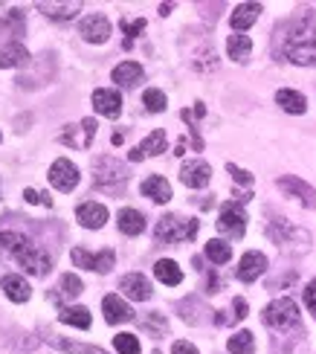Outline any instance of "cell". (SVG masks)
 I'll return each instance as SVG.
<instances>
[{
    "label": "cell",
    "instance_id": "26",
    "mask_svg": "<svg viewBox=\"0 0 316 354\" xmlns=\"http://www.w3.org/2000/svg\"><path fill=\"white\" fill-rule=\"evenodd\" d=\"M29 62V53L24 44H6V47H0V70H9V67H21Z\"/></svg>",
    "mask_w": 316,
    "mask_h": 354
},
{
    "label": "cell",
    "instance_id": "28",
    "mask_svg": "<svg viewBox=\"0 0 316 354\" xmlns=\"http://www.w3.org/2000/svg\"><path fill=\"white\" fill-rule=\"evenodd\" d=\"M58 319L64 322V326H73V328H90V311L87 308H82V305H67V308H62V314H58Z\"/></svg>",
    "mask_w": 316,
    "mask_h": 354
},
{
    "label": "cell",
    "instance_id": "4",
    "mask_svg": "<svg viewBox=\"0 0 316 354\" xmlns=\"http://www.w3.org/2000/svg\"><path fill=\"white\" fill-rule=\"evenodd\" d=\"M267 235H270V241L279 244V247L308 250V244H310V235H308L305 230L288 224L284 218H273V221H270V224H267Z\"/></svg>",
    "mask_w": 316,
    "mask_h": 354
},
{
    "label": "cell",
    "instance_id": "22",
    "mask_svg": "<svg viewBox=\"0 0 316 354\" xmlns=\"http://www.w3.org/2000/svg\"><path fill=\"white\" fill-rule=\"evenodd\" d=\"M111 79H113L119 87H133L137 82H142V64H137V62H122V64H116L113 73H111Z\"/></svg>",
    "mask_w": 316,
    "mask_h": 354
},
{
    "label": "cell",
    "instance_id": "5",
    "mask_svg": "<svg viewBox=\"0 0 316 354\" xmlns=\"http://www.w3.org/2000/svg\"><path fill=\"white\" fill-rule=\"evenodd\" d=\"M73 264L76 268H84V270H96V273H111L113 264H116V253L113 250H102V253H87L84 247H76L70 253Z\"/></svg>",
    "mask_w": 316,
    "mask_h": 354
},
{
    "label": "cell",
    "instance_id": "38",
    "mask_svg": "<svg viewBox=\"0 0 316 354\" xmlns=\"http://www.w3.org/2000/svg\"><path fill=\"white\" fill-rule=\"evenodd\" d=\"M145 328H151L154 334H165V328H169V322H165V317L162 314H151L145 319Z\"/></svg>",
    "mask_w": 316,
    "mask_h": 354
},
{
    "label": "cell",
    "instance_id": "23",
    "mask_svg": "<svg viewBox=\"0 0 316 354\" xmlns=\"http://www.w3.org/2000/svg\"><path fill=\"white\" fill-rule=\"evenodd\" d=\"M38 9L47 15V18H53V21H73L82 12V3H55V0H50V3H47V0H41Z\"/></svg>",
    "mask_w": 316,
    "mask_h": 354
},
{
    "label": "cell",
    "instance_id": "25",
    "mask_svg": "<svg viewBox=\"0 0 316 354\" xmlns=\"http://www.w3.org/2000/svg\"><path fill=\"white\" fill-rule=\"evenodd\" d=\"M154 276L160 279L162 285H169V288H177L180 282H183V270H180V264L171 261V259H160L154 264Z\"/></svg>",
    "mask_w": 316,
    "mask_h": 354
},
{
    "label": "cell",
    "instance_id": "20",
    "mask_svg": "<svg viewBox=\"0 0 316 354\" xmlns=\"http://www.w3.org/2000/svg\"><path fill=\"white\" fill-rule=\"evenodd\" d=\"M142 195L151 198L154 203H169L171 201V186H169L165 177L151 174V177H145V180H142Z\"/></svg>",
    "mask_w": 316,
    "mask_h": 354
},
{
    "label": "cell",
    "instance_id": "27",
    "mask_svg": "<svg viewBox=\"0 0 316 354\" xmlns=\"http://www.w3.org/2000/svg\"><path fill=\"white\" fill-rule=\"evenodd\" d=\"M276 102H279V108L288 111V113H305L308 111V99L299 91H290V87H281L276 93Z\"/></svg>",
    "mask_w": 316,
    "mask_h": 354
},
{
    "label": "cell",
    "instance_id": "31",
    "mask_svg": "<svg viewBox=\"0 0 316 354\" xmlns=\"http://www.w3.org/2000/svg\"><path fill=\"white\" fill-rule=\"evenodd\" d=\"M82 290H84L82 279H79V276H73V273H64V276H62V285H58V293H53V302H62V297L76 299Z\"/></svg>",
    "mask_w": 316,
    "mask_h": 354
},
{
    "label": "cell",
    "instance_id": "37",
    "mask_svg": "<svg viewBox=\"0 0 316 354\" xmlns=\"http://www.w3.org/2000/svg\"><path fill=\"white\" fill-rule=\"evenodd\" d=\"M142 29H145V18H137V21H122V32L128 35V38H125V47H131L133 38H137V35L142 32Z\"/></svg>",
    "mask_w": 316,
    "mask_h": 354
},
{
    "label": "cell",
    "instance_id": "34",
    "mask_svg": "<svg viewBox=\"0 0 316 354\" xmlns=\"http://www.w3.org/2000/svg\"><path fill=\"white\" fill-rule=\"evenodd\" d=\"M206 259L212 264H227L232 259V247L227 241H221V239H212L206 244Z\"/></svg>",
    "mask_w": 316,
    "mask_h": 354
},
{
    "label": "cell",
    "instance_id": "7",
    "mask_svg": "<svg viewBox=\"0 0 316 354\" xmlns=\"http://www.w3.org/2000/svg\"><path fill=\"white\" fill-rule=\"evenodd\" d=\"M93 180H96V186L125 183L128 180V169H125V163H119L116 157H99L93 163Z\"/></svg>",
    "mask_w": 316,
    "mask_h": 354
},
{
    "label": "cell",
    "instance_id": "13",
    "mask_svg": "<svg viewBox=\"0 0 316 354\" xmlns=\"http://www.w3.org/2000/svg\"><path fill=\"white\" fill-rule=\"evenodd\" d=\"M264 270H267V256L259 253V250H250V253L241 256L235 276L241 279V282H255V279H259Z\"/></svg>",
    "mask_w": 316,
    "mask_h": 354
},
{
    "label": "cell",
    "instance_id": "6",
    "mask_svg": "<svg viewBox=\"0 0 316 354\" xmlns=\"http://www.w3.org/2000/svg\"><path fill=\"white\" fill-rule=\"evenodd\" d=\"M96 131H99V125H96V120H82L79 125H67L62 134H58V140H62L64 145H70V149H90L93 145V140H96Z\"/></svg>",
    "mask_w": 316,
    "mask_h": 354
},
{
    "label": "cell",
    "instance_id": "10",
    "mask_svg": "<svg viewBox=\"0 0 316 354\" xmlns=\"http://www.w3.org/2000/svg\"><path fill=\"white\" fill-rule=\"evenodd\" d=\"M218 230L223 235H230V239H241V235L247 232V215L241 212L235 203H227L218 215Z\"/></svg>",
    "mask_w": 316,
    "mask_h": 354
},
{
    "label": "cell",
    "instance_id": "40",
    "mask_svg": "<svg viewBox=\"0 0 316 354\" xmlns=\"http://www.w3.org/2000/svg\"><path fill=\"white\" fill-rule=\"evenodd\" d=\"M305 305L310 308V314H316V279L305 288Z\"/></svg>",
    "mask_w": 316,
    "mask_h": 354
},
{
    "label": "cell",
    "instance_id": "41",
    "mask_svg": "<svg viewBox=\"0 0 316 354\" xmlns=\"http://www.w3.org/2000/svg\"><path fill=\"white\" fill-rule=\"evenodd\" d=\"M171 354H201V351L194 348L192 343H186V340H177V343L171 346Z\"/></svg>",
    "mask_w": 316,
    "mask_h": 354
},
{
    "label": "cell",
    "instance_id": "11",
    "mask_svg": "<svg viewBox=\"0 0 316 354\" xmlns=\"http://www.w3.org/2000/svg\"><path fill=\"white\" fill-rule=\"evenodd\" d=\"M79 35L87 44H104L111 38V21L104 15H87V18L79 24Z\"/></svg>",
    "mask_w": 316,
    "mask_h": 354
},
{
    "label": "cell",
    "instance_id": "9",
    "mask_svg": "<svg viewBox=\"0 0 316 354\" xmlns=\"http://www.w3.org/2000/svg\"><path fill=\"white\" fill-rule=\"evenodd\" d=\"M276 186H279L281 192H288L290 198L302 201L308 209H313V206H316V189H313L310 183H305L302 177H296V174H281L279 180H276Z\"/></svg>",
    "mask_w": 316,
    "mask_h": 354
},
{
    "label": "cell",
    "instance_id": "17",
    "mask_svg": "<svg viewBox=\"0 0 316 354\" xmlns=\"http://www.w3.org/2000/svg\"><path fill=\"white\" fill-rule=\"evenodd\" d=\"M76 221L84 230H99V227H104V221H108V209L96 201H87L76 209Z\"/></svg>",
    "mask_w": 316,
    "mask_h": 354
},
{
    "label": "cell",
    "instance_id": "24",
    "mask_svg": "<svg viewBox=\"0 0 316 354\" xmlns=\"http://www.w3.org/2000/svg\"><path fill=\"white\" fill-rule=\"evenodd\" d=\"M116 224H119V232H125L133 239V235H140L145 230V215L137 212V209H119Z\"/></svg>",
    "mask_w": 316,
    "mask_h": 354
},
{
    "label": "cell",
    "instance_id": "1",
    "mask_svg": "<svg viewBox=\"0 0 316 354\" xmlns=\"http://www.w3.org/2000/svg\"><path fill=\"white\" fill-rule=\"evenodd\" d=\"M276 53L293 64H316V12L305 9L279 29Z\"/></svg>",
    "mask_w": 316,
    "mask_h": 354
},
{
    "label": "cell",
    "instance_id": "8",
    "mask_svg": "<svg viewBox=\"0 0 316 354\" xmlns=\"http://www.w3.org/2000/svg\"><path fill=\"white\" fill-rule=\"evenodd\" d=\"M50 183L58 189V192H73L79 186V169L70 163L67 157H58L55 163L50 166Z\"/></svg>",
    "mask_w": 316,
    "mask_h": 354
},
{
    "label": "cell",
    "instance_id": "21",
    "mask_svg": "<svg viewBox=\"0 0 316 354\" xmlns=\"http://www.w3.org/2000/svg\"><path fill=\"white\" fill-rule=\"evenodd\" d=\"M0 288H3V293L12 302H26L32 297V288H29V282L24 276H3L0 279Z\"/></svg>",
    "mask_w": 316,
    "mask_h": 354
},
{
    "label": "cell",
    "instance_id": "2",
    "mask_svg": "<svg viewBox=\"0 0 316 354\" xmlns=\"http://www.w3.org/2000/svg\"><path fill=\"white\" fill-rule=\"evenodd\" d=\"M201 224L194 218H180V215H162L157 221V241H165V244H180V241H192L198 235Z\"/></svg>",
    "mask_w": 316,
    "mask_h": 354
},
{
    "label": "cell",
    "instance_id": "33",
    "mask_svg": "<svg viewBox=\"0 0 316 354\" xmlns=\"http://www.w3.org/2000/svg\"><path fill=\"white\" fill-rule=\"evenodd\" d=\"M53 346H58L64 354H108L104 348L87 346V343H76V340H64V337H53Z\"/></svg>",
    "mask_w": 316,
    "mask_h": 354
},
{
    "label": "cell",
    "instance_id": "12",
    "mask_svg": "<svg viewBox=\"0 0 316 354\" xmlns=\"http://www.w3.org/2000/svg\"><path fill=\"white\" fill-rule=\"evenodd\" d=\"M180 180L189 189H203L212 180V166H209L206 160H189V163H183V169H180Z\"/></svg>",
    "mask_w": 316,
    "mask_h": 354
},
{
    "label": "cell",
    "instance_id": "15",
    "mask_svg": "<svg viewBox=\"0 0 316 354\" xmlns=\"http://www.w3.org/2000/svg\"><path fill=\"white\" fill-rule=\"evenodd\" d=\"M93 108L96 113L108 116V120H116L122 113V96H119V91H111V87H99V91H93Z\"/></svg>",
    "mask_w": 316,
    "mask_h": 354
},
{
    "label": "cell",
    "instance_id": "43",
    "mask_svg": "<svg viewBox=\"0 0 316 354\" xmlns=\"http://www.w3.org/2000/svg\"><path fill=\"white\" fill-rule=\"evenodd\" d=\"M142 157H145V154H142L140 149H133V151H131V163H140V160H142Z\"/></svg>",
    "mask_w": 316,
    "mask_h": 354
},
{
    "label": "cell",
    "instance_id": "14",
    "mask_svg": "<svg viewBox=\"0 0 316 354\" xmlns=\"http://www.w3.org/2000/svg\"><path fill=\"white\" fill-rule=\"evenodd\" d=\"M119 290L125 293L128 299H137V302H148L151 299V282L142 276V273H128V276H122L119 279Z\"/></svg>",
    "mask_w": 316,
    "mask_h": 354
},
{
    "label": "cell",
    "instance_id": "42",
    "mask_svg": "<svg viewBox=\"0 0 316 354\" xmlns=\"http://www.w3.org/2000/svg\"><path fill=\"white\" fill-rule=\"evenodd\" d=\"M232 311H235V314H232L235 319H244V317H247V311H250V305H247V299H241V297H238V299L232 302Z\"/></svg>",
    "mask_w": 316,
    "mask_h": 354
},
{
    "label": "cell",
    "instance_id": "32",
    "mask_svg": "<svg viewBox=\"0 0 316 354\" xmlns=\"http://www.w3.org/2000/svg\"><path fill=\"white\" fill-rule=\"evenodd\" d=\"M227 348L230 354H252L255 351V337L252 331H238L227 340Z\"/></svg>",
    "mask_w": 316,
    "mask_h": 354
},
{
    "label": "cell",
    "instance_id": "39",
    "mask_svg": "<svg viewBox=\"0 0 316 354\" xmlns=\"http://www.w3.org/2000/svg\"><path fill=\"white\" fill-rule=\"evenodd\" d=\"M227 171L232 174V180H235V183H244V186H250V183H252V174H250V171H244V169H238L235 163H230V166H227Z\"/></svg>",
    "mask_w": 316,
    "mask_h": 354
},
{
    "label": "cell",
    "instance_id": "3",
    "mask_svg": "<svg viewBox=\"0 0 316 354\" xmlns=\"http://www.w3.org/2000/svg\"><path fill=\"white\" fill-rule=\"evenodd\" d=\"M261 319H264V326H270V328H276V331H288V328L299 326V308H296V302H293V299L281 297V299H273V302H270V305L264 308Z\"/></svg>",
    "mask_w": 316,
    "mask_h": 354
},
{
    "label": "cell",
    "instance_id": "35",
    "mask_svg": "<svg viewBox=\"0 0 316 354\" xmlns=\"http://www.w3.org/2000/svg\"><path fill=\"white\" fill-rule=\"evenodd\" d=\"M142 105H145V111H151V113H162L165 105H169V99H165V93L157 91V87H148V91L142 93Z\"/></svg>",
    "mask_w": 316,
    "mask_h": 354
},
{
    "label": "cell",
    "instance_id": "44",
    "mask_svg": "<svg viewBox=\"0 0 316 354\" xmlns=\"http://www.w3.org/2000/svg\"><path fill=\"white\" fill-rule=\"evenodd\" d=\"M171 9H174L171 3H162V6H160V15H162V18H165V15H171Z\"/></svg>",
    "mask_w": 316,
    "mask_h": 354
},
{
    "label": "cell",
    "instance_id": "19",
    "mask_svg": "<svg viewBox=\"0 0 316 354\" xmlns=\"http://www.w3.org/2000/svg\"><path fill=\"white\" fill-rule=\"evenodd\" d=\"M261 12H264L261 3H238L235 12H232V18H230V24H232L235 32H244V29H250L255 21H259Z\"/></svg>",
    "mask_w": 316,
    "mask_h": 354
},
{
    "label": "cell",
    "instance_id": "36",
    "mask_svg": "<svg viewBox=\"0 0 316 354\" xmlns=\"http://www.w3.org/2000/svg\"><path fill=\"white\" fill-rule=\"evenodd\" d=\"M113 346H116L119 354H140V351H142L137 334H116V337H113Z\"/></svg>",
    "mask_w": 316,
    "mask_h": 354
},
{
    "label": "cell",
    "instance_id": "45",
    "mask_svg": "<svg viewBox=\"0 0 316 354\" xmlns=\"http://www.w3.org/2000/svg\"><path fill=\"white\" fill-rule=\"evenodd\" d=\"M0 140H3V134H0Z\"/></svg>",
    "mask_w": 316,
    "mask_h": 354
},
{
    "label": "cell",
    "instance_id": "29",
    "mask_svg": "<svg viewBox=\"0 0 316 354\" xmlns=\"http://www.w3.org/2000/svg\"><path fill=\"white\" fill-rule=\"evenodd\" d=\"M227 53H230L232 62H247L250 53H252V41H250L247 35L235 32V35L227 38Z\"/></svg>",
    "mask_w": 316,
    "mask_h": 354
},
{
    "label": "cell",
    "instance_id": "30",
    "mask_svg": "<svg viewBox=\"0 0 316 354\" xmlns=\"http://www.w3.org/2000/svg\"><path fill=\"white\" fill-rule=\"evenodd\" d=\"M165 145H169V140H165V131L162 128H157V131H151L137 149L145 154V157H157V154H162L165 151Z\"/></svg>",
    "mask_w": 316,
    "mask_h": 354
},
{
    "label": "cell",
    "instance_id": "16",
    "mask_svg": "<svg viewBox=\"0 0 316 354\" xmlns=\"http://www.w3.org/2000/svg\"><path fill=\"white\" fill-rule=\"evenodd\" d=\"M102 314H104V319H108L111 326H119V322H131L133 319L131 305L122 297H116V293H108V297L102 299Z\"/></svg>",
    "mask_w": 316,
    "mask_h": 354
},
{
    "label": "cell",
    "instance_id": "18",
    "mask_svg": "<svg viewBox=\"0 0 316 354\" xmlns=\"http://www.w3.org/2000/svg\"><path fill=\"white\" fill-rule=\"evenodd\" d=\"M35 247V241L32 239H26V235H21V232H0V250L3 253H9V256H15V261H18L24 253H29V250Z\"/></svg>",
    "mask_w": 316,
    "mask_h": 354
}]
</instances>
